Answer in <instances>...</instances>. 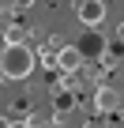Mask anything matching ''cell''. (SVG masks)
Wrapping results in <instances>:
<instances>
[{"instance_id": "1", "label": "cell", "mask_w": 124, "mask_h": 128, "mask_svg": "<svg viewBox=\"0 0 124 128\" xmlns=\"http://www.w3.org/2000/svg\"><path fill=\"white\" fill-rule=\"evenodd\" d=\"M34 64H38V53L30 42L23 45H4V53H0V79L4 83H19L34 72Z\"/></svg>"}, {"instance_id": "2", "label": "cell", "mask_w": 124, "mask_h": 128, "mask_svg": "<svg viewBox=\"0 0 124 128\" xmlns=\"http://www.w3.org/2000/svg\"><path fill=\"white\" fill-rule=\"evenodd\" d=\"M79 68H83V53H79V45H75V42L60 45V49H56V72H60V76H75Z\"/></svg>"}, {"instance_id": "3", "label": "cell", "mask_w": 124, "mask_h": 128, "mask_svg": "<svg viewBox=\"0 0 124 128\" xmlns=\"http://www.w3.org/2000/svg\"><path fill=\"white\" fill-rule=\"evenodd\" d=\"M75 15H79V23L87 30H98L105 23V4L102 0H83V4H75Z\"/></svg>"}, {"instance_id": "4", "label": "cell", "mask_w": 124, "mask_h": 128, "mask_svg": "<svg viewBox=\"0 0 124 128\" xmlns=\"http://www.w3.org/2000/svg\"><path fill=\"white\" fill-rule=\"evenodd\" d=\"M117 109H120V90L109 87V83H102L94 90V113H117Z\"/></svg>"}, {"instance_id": "5", "label": "cell", "mask_w": 124, "mask_h": 128, "mask_svg": "<svg viewBox=\"0 0 124 128\" xmlns=\"http://www.w3.org/2000/svg\"><path fill=\"white\" fill-rule=\"evenodd\" d=\"M75 45H79V53H83V60H87V56H102V53L109 49V42H105V38H102L98 30H90V34H87L83 42H75Z\"/></svg>"}, {"instance_id": "6", "label": "cell", "mask_w": 124, "mask_h": 128, "mask_svg": "<svg viewBox=\"0 0 124 128\" xmlns=\"http://www.w3.org/2000/svg\"><path fill=\"white\" fill-rule=\"evenodd\" d=\"M72 109H75V94H72V90H64V94L53 90V113H56V120H64Z\"/></svg>"}, {"instance_id": "7", "label": "cell", "mask_w": 124, "mask_h": 128, "mask_svg": "<svg viewBox=\"0 0 124 128\" xmlns=\"http://www.w3.org/2000/svg\"><path fill=\"white\" fill-rule=\"evenodd\" d=\"M23 42H26V26L23 23H11L8 34H4V45H23Z\"/></svg>"}, {"instance_id": "8", "label": "cell", "mask_w": 124, "mask_h": 128, "mask_svg": "<svg viewBox=\"0 0 124 128\" xmlns=\"http://www.w3.org/2000/svg\"><path fill=\"white\" fill-rule=\"evenodd\" d=\"M8 128H38V124H34V117H30V120H11Z\"/></svg>"}, {"instance_id": "9", "label": "cell", "mask_w": 124, "mask_h": 128, "mask_svg": "<svg viewBox=\"0 0 124 128\" xmlns=\"http://www.w3.org/2000/svg\"><path fill=\"white\" fill-rule=\"evenodd\" d=\"M117 42H120V45H124V23H120V26H117Z\"/></svg>"}, {"instance_id": "10", "label": "cell", "mask_w": 124, "mask_h": 128, "mask_svg": "<svg viewBox=\"0 0 124 128\" xmlns=\"http://www.w3.org/2000/svg\"><path fill=\"white\" fill-rule=\"evenodd\" d=\"M8 124H11V120H8V117H4V113H0V128H8Z\"/></svg>"}, {"instance_id": "11", "label": "cell", "mask_w": 124, "mask_h": 128, "mask_svg": "<svg viewBox=\"0 0 124 128\" xmlns=\"http://www.w3.org/2000/svg\"><path fill=\"white\" fill-rule=\"evenodd\" d=\"M49 128H60V124H49Z\"/></svg>"}]
</instances>
